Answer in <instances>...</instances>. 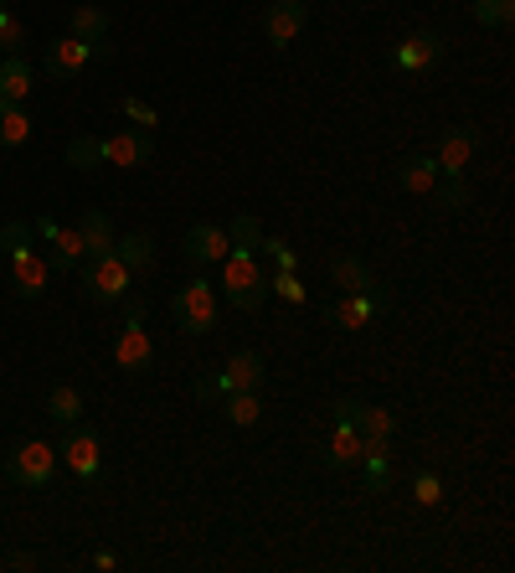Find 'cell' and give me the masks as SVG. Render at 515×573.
<instances>
[{
    "label": "cell",
    "instance_id": "cell-1",
    "mask_svg": "<svg viewBox=\"0 0 515 573\" xmlns=\"http://www.w3.org/2000/svg\"><path fill=\"white\" fill-rule=\"evenodd\" d=\"M222 289H227V300L237 305V310H264L268 300V274L258 269V258L253 254H227L222 258Z\"/></svg>",
    "mask_w": 515,
    "mask_h": 573
},
{
    "label": "cell",
    "instance_id": "cell-2",
    "mask_svg": "<svg viewBox=\"0 0 515 573\" xmlns=\"http://www.w3.org/2000/svg\"><path fill=\"white\" fill-rule=\"evenodd\" d=\"M171 316L186 336H212L217 331V289L206 285V279H192V285H181L171 295Z\"/></svg>",
    "mask_w": 515,
    "mask_h": 573
},
{
    "label": "cell",
    "instance_id": "cell-3",
    "mask_svg": "<svg viewBox=\"0 0 515 573\" xmlns=\"http://www.w3.org/2000/svg\"><path fill=\"white\" fill-rule=\"evenodd\" d=\"M78 279H83V289H89V300H99V305H119L124 295H130V269L119 264V254L89 258Z\"/></svg>",
    "mask_w": 515,
    "mask_h": 573
},
{
    "label": "cell",
    "instance_id": "cell-4",
    "mask_svg": "<svg viewBox=\"0 0 515 573\" xmlns=\"http://www.w3.org/2000/svg\"><path fill=\"white\" fill-rule=\"evenodd\" d=\"M52 470H58V444H42V439L21 444V450L6 460V475H11L16 485H27V491L52 481Z\"/></svg>",
    "mask_w": 515,
    "mask_h": 573
},
{
    "label": "cell",
    "instance_id": "cell-5",
    "mask_svg": "<svg viewBox=\"0 0 515 573\" xmlns=\"http://www.w3.org/2000/svg\"><path fill=\"white\" fill-rule=\"evenodd\" d=\"M443 58V37L439 31H412L408 42H398L387 52V62L398 68V73H433Z\"/></svg>",
    "mask_w": 515,
    "mask_h": 573
},
{
    "label": "cell",
    "instance_id": "cell-6",
    "mask_svg": "<svg viewBox=\"0 0 515 573\" xmlns=\"http://www.w3.org/2000/svg\"><path fill=\"white\" fill-rule=\"evenodd\" d=\"M480 151V130L474 124H454V130H443L439 135V155H433V166L439 176H464V166L474 161Z\"/></svg>",
    "mask_w": 515,
    "mask_h": 573
},
{
    "label": "cell",
    "instance_id": "cell-7",
    "mask_svg": "<svg viewBox=\"0 0 515 573\" xmlns=\"http://www.w3.org/2000/svg\"><path fill=\"white\" fill-rule=\"evenodd\" d=\"M114 362H119V372H130V378H140V372L155 367V347H150V336H145V320H124V331H119V341H114Z\"/></svg>",
    "mask_w": 515,
    "mask_h": 573
},
{
    "label": "cell",
    "instance_id": "cell-8",
    "mask_svg": "<svg viewBox=\"0 0 515 573\" xmlns=\"http://www.w3.org/2000/svg\"><path fill=\"white\" fill-rule=\"evenodd\" d=\"M58 460L73 470V475L93 481V475H99V434L83 429V423H73V429L62 434V444H58Z\"/></svg>",
    "mask_w": 515,
    "mask_h": 573
},
{
    "label": "cell",
    "instance_id": "cell-9",
    "mask_svg": "<svg viewBox=\"0 0 515 573\" xmlns=\"http://www.w3.org/2000/svg\"><path fill=\"white\" fill-rule=\"evenodd\" d=\"M150 155H155V130H119L114 140H103V161L109 166H124V171H134V166H145Z\"/></svg>",
    "mask_w": 515,
    "mask_h": 573
},
{
    "label": "cell",
    "instance_id": "cell-10",
    "mask_svg": "<svg viewBox=\"0 0 515 573\" xmlns=\"http://www.w3.org/2000/svg\"><path fill=\"white\" fill-rule=\"evenodd\" d=\"M305 27H309V6H305V0H274V6L264 11V31H268V42L279 47V52L295 42Z\"/></svg>",
    "mask_w": 515,
    "mask_h": 573
},
{
    "label": "cell",
    "instance_id": "cell-11",
    "mask_svg": "<svg viewBox=\"0 0 515 573\" xmlns=\"http://www.w3.org/2000/svg\"><path fill=\"white\" fill-rule=\"evenodd\" d=\"M93 52H99V47L78 42V37H58V42H47V58H42V62H47V73H52V78L73 83V78L93 62Z\"/></svg>",
    "mask_w": 515,
    "mask_h": 573
},
{
    "label": "cell",
    "instance_id": "cell-12",
    "mask_svg": "<svg viewBox=\"0 0 515 573\" xmlns=\"http://www.w3.org/2000/svg\"><path fill=\"white\" fill-rule=\"evenodd\" d=\"M392 310V300H371V295H340L325 316L336 320L340 331H367L371 326V316H387Z\"/></svg>",
    "mask_w": 515,
    "mask_h": 573
},
{
    "label": "cell",
    "instance_id": "cell-13",
    "mask_svg": "<svg viewBox=\"0 0 515 573\" xmlns=\"http://www.w3.org/2000/svg\"><path fill=\"white\" fill-rule=\"evenodd\" d=\"M217 378H222V398H227V392H258L268 372H264V357H258V351H233Z\"/></svg>",
    "mask_w": 515,
    "mask_h": 573
},
{
    "label": "cell",
    "instance_id": "cell-14",
    "mask_svg": "<svg viewBox=\"0 0 515 573\" xmlns=\"http://www.w3.org/2000/svg\"><path fill=\"white\" fill-rule=\"evenodd\" d=\"M47 258H37V248H27V254H11V289L21 295V300H42L47 295Z\"/></svg>",
    "mask_w": 515,
    "mask_h": 573
},
{
    "label": "cell",
    "instance_id": "cell-15",
    "mask_svg": "<svg viewBox=\"0 0 515 573\" xmlns=\"http://www.w3.org/2000/svg\"><path fill=\"white\" fill-rule=\"evenodd\" d=\"M227 254H233V248H227V227L196 223L192 233H186V258H192V264H222Z\"/></svg>",
    "mask_w": 515,
    "mask_h": 573
},
{
    "label": "cell",
    "instance_id": "cell-16",
    "mask_svg": "<svg viewBox=\"0 0 515 573\" xmlns=\"http://www.w3.org/2000/svg\"><path fill=\"white\" fill-rule=\"evenodd\" d=\"M325 465H330V470L361 465V434H356V423L336 419V429H330V444H325Z\"/></svg>",
    "mask_w": 515,
    "mask_h": 573
},
{
    "label": "cell",
    "instance_id": "cell-17",
    "mask_svg": "<svg viewBox=\"0 0 515 573\" xmlns=\"http://www.w3.org/2000/svg\"><path fill=\"white\" fill-rule=\"evenodd\" d=\"M78 238H83V254H89V258L114 254V223H109V212H103V207H89V212H83V223H78Z\"/></svg>",
    "mask_w": 515,
    "mask_h": 573
},
{
    "label": "cell",
    "instance_id": "cell-18",
    "mask_svg": "<svg viewBox=\"0 0 515 573\" xmlns=\"http://www.w3.org/2000/svg\"><path fill=\"white\" fill-rule=\"evenodd\" d=\"M398 186L412 196H428L439 192V166H433V155H402L398 161Z\"/></svg>",
    "mask_w": 515,
    "mask_h": 573
},
{
    "label": "cell",
    "instance_id": "cell-19",
    "mask_svg": "<svg viewBox=\"0 0 515 573\" xmlns=\"http://www.w3.org/2000/svg\"><path fill=\"white\" fill-rule=\"evenodd\" d=\"M330 279H336V285L346 289V295H371V289H377L371 269H367V264H361L356 254H340L336 264H330Z\"/></svg>",
    "mask_w": 515,
    "mask_h": 573
},
{
    "label": "cell",
    "instance_id": "cell-20",
    "mask_svg": "<svg viewBox=\"0 0 515 573\" xmlns=\"http://www.w3.org/2000/svg\"><path fill=\"white\" fill-rule=\"evenodd\" d=\"M109 31H114L109 11H99V6H78V11H73V31H68V37H78V42H89V47H103V42H109Z\"/></svg>",
    "mask_w": 515,
    "mask_h": 573
},
{
    "label": "cell",
    "instance_id": "cell-21",
    "mask_svg": "<svg viewBox=\"0 0 515 573\" xmlns=\"http://www.w3.org/2000/svg\"><path fill=\"white\" fill-rule=\"evenodd\" d=\"M0 99H6V104H27V99H31L27 58H6V62H0Z\"/></svg>",
    "mask_w": 515,
    "mask_h": 573
},
{
    "label": "cell",
    "instance_id": "cell-22",
    "mask_svg": "<svg viewBox=\"0 0 515 573\" xmlns=\"http://www.w3.org/2000/svg\"><path fill=\"white\" fill-rule=\"evenodd\" d=\"M114 254H119V264H124L130 274H140V269L155 264V238H150V233H130V238L114 243Z\"/></svg>",
    "mask_w": 515,
    "mask_h": 573
},
{
    "label": "cell",
    "instance_id": "cell-23",
    "mask_svg": "<svg viewBox=\"0 0 515 573\" xmlns=\"http://www.w3.org/2000/svg\"><path fill=\"white\" fill-rule=\"evenodd\" d=\"M27 140H31V114L21 104H6V99H0V145L16 151V145H27Z\"/></svg>",
    "mask_w": 515,
    "mask_h": 573
},
{
    "label": "cell",
    "instance_id": "cell-24",
    "mask_svg": "<svg viewBox=\"0 0 515 573\" xmlns=\"http://www.w3.org/2000/svg\"><path fill=\"white\" fill-rule=\"evenodd\" d=\"M78 258H83V238H78V227H58V238H52V254H47V269L73 274Z\"/></svg>",
    "mask_w": 515,
    "mask_h": 573
},
{
    "label": "cell",
    "instance_id": "cell-25",
    "mask_svg": "<svg viewBox=\"0 0 515 573\" xmlns=\"http://www.w3.org/2000/svg\"><path fill=\"white\" fill-rule=\"evenodd\" d=\"M47 419L62 423V429H73V423L83 419V398H78L68 382H62V388H52V392H47Z\"/></svg>",
    "mask_w": 515,
    "mask_h": 573
},
{
    "label": "cell",
    "instance_id": "cell-26",
    "mask_svg": "<svg viewBox=\"0 0 515 573\" xmlns=\"http://www.w3.org/2000/svg\"><path fill=\"white\" fill-rule=\"evenodd\" d=\"M258 243H264V223H258L253 212H243V217L227 227V248H233V254H258Z\"/></svg>",
    "mask_w": 515,
    "mask_h": 573
},
{
    "label": "cell",
    "instance_id": "cell-27",
    "mask_svg": "<svg viewBox=\"0 0 515 573\" xmlns=\"http://www.w3.org/2000/svg\"><path fill=\"white\" fill-rule=\"evenodd\" d=\"M222 408H227V423H237V429H253V423L264 419L258 392H227V398H222Z\"/></svg>",
    "mask_w": 515,
    "mask_h": 573
},
{
    "label": "cell",
    "instance_id": "cell-28",
    "mask_svg": "<svg viewBox=\"0 0 515 573\" xmlns=\"http://www.w3.org/2000/svg\"><path fill=\"white\" fill-rule=\"evenodd\" d=\"M68 166H78V171L103 166V140L99 135H73L68 140Z\"/></svg>",
    "mask_w": 515,
    "mask_h": 573
},
{
    "label": "cell",
    "instance_id": "cell-29",
    "mask_svg": "<svg viewBox=\"0 0 515 573\" xmlns=\"http://www.w3.org/2000/svg\"><path fill=\"white\" fill-rule=\"evenodd\" d=\"M474 21H480V27H511L515 0H474Z\"/></svg>",
    "mask_w": 515,
    "mask_h": 573
},
{
    "label": "cell",
    "instance_id": "cell-30",
    "mask_svg": "<svg viewBox=\"0 0 515 573\" xmlns=\"http://www.w3.org/2000/svg\"><path fill=\"white\" fill-rule=\"evenodd\" d=\"M21 47H27V21H21V16H0V52H6V58H21Z\"/></svg>",
    "mask_w": 515,
    "mask_h": 573
},
{
    "label": "cell",
    "instance_id": "cell-31",
    "mask_svg": "<svg viewBox=\"0 0 515 573\" xmlns=\"http://www.w3.org/2000/svg\"><path fill=\"white\" fill-rule=\"evenodd\" d=\"M31 243H37L31 223H6V227H0V248H6V258H11V254H27Z\"/></svg>",
    "mask_w": 515,
    "mask_h": 573
},
{
    "label": "cell",
    "instance_id": "cell-32",
    "mask_svg": "<svg viewBox=\"0 0 515 573\" xmlns=\"http://www.w3.org/2000/svg\"><path fill=\"white\" fill-rule=\"evenodd\" d=\"M268 289H279V295H284V300H289V305H305V300H309L295 269H274V274H268Z\"/></svg>",
    "mask_w": 515,
    "mask_h": 573
},
{
    "label": "cell",
    "instance_id": "cell-33",
    "mask_svg": "<svg viewBox=\"0 0 515 573\" xmlns=\"http://www.w3.org/2000/svg\"><path fill=\"white\" fill-rule=\"evenodd\" d=\"M439 497H443V481L433 475V470H423V475L412 481V501H418V507H433Z\"/></svg>",
    "mask_w": 515,
    "mask_h": 573
},
{
    "label": "cell",
    "instance_id": "cell-34",
    "mask_svg": "<svg viewBox=\"0 0 515 573\" xmlns=\"http://www.w3.org/2000/svg\"><path fill=\"white\" fill-rule=\"evenodd\" d=\"M443 207L449 212L470 207V186H464V176H443Z\"/></svg>",
    "mask_w": 515,
    "mask_h": 573
},
{
    "label": "cell",
    "instance_id": "cell-35",
    "mask_svg": "<svg viewBox=\"0 0 515 573\" xmlns=\"http://www.w3.org/2000/svg\"><path fill=\"white\" fill-rule=\"evenodd\" d=\"M367 465V491L377 497V491H387V481H392V470H387V454H371V460H361Z\"/></svg>",
    "mask_w": 515,
    "mask_h": 573
},
{
    "label": "cell",
    "instance_id": "cell-36",
    "mask_svg": "<svg viewBox=\"0 0 515 573\" xmlns=\"http://www.w3.org/2000/svg\"><path fill=\"white\" fill-rule=\"evenodd\" d=\"M124 120H134L140 130H155V124H161V120H155V109H150L145 99H134V93L124 99Z\"/></svg>",
    "mask_w": 515,
    "mask_h": 573
},
{
    "label": "cell",
    "instance_id": "cell-37",
    "mask_svg": "<svg viewBox=\"0 0 515 573\" xmlns=\"http://www.w3.org/2000/svg\"><path fill=\"white\" fill-rule=\"evenodd\" d=\"M258 248H264V254L274 258V264H279V269H299L295 248H289V243H284V238H264V243H258Z\"/></svg>",
    "mask_w": 515,
    "mask_h": 573
},
{
    "label": "cell",
    "instance_id": "cell-38",
    "mask_svg": "<svg viewBox=\"0 0 515 573\" xmlns=\"http://www.w3.org/2000/svg\"><path fill=\"white\" fill-rule=\"evenodd\" d=\"M192 392H196V403H217V398H222V378H196Z\"/></svg>",
    "mask_w": 515,
    "mask_h": 573
},
{
    "label": "cell",
    "instance_id": "cell-39",
    "mask_svg": "<svg viewBox=\"0 0 515 573\" xmlns=\"http://www.w3.org/2000/svg\"><path fill=\"white\" fill-rule=\"evenodd\" d=\"M145 295H124V320H145Z\"/></svg>",
    "mask_w": 515,
    "mask_h": 573
},
{
    "label": "cell",
    "instance_id": "cell-40",
    "mask_svg": "<svg viewBox=\"0 0 515 573\" xmlns=\"http://www.w3.org/2000/svg\"><path fill=\"white\" fill-rule=\"evenodd\" d=\"M6 569H16V573H31V569H37V553H11V559H6Z\"/></svg>",
    "mask_w": 515,
    "mask_h": 573
},
{
    "label": "cell",
    "instance_id": "cell-41",
    "mask_svg": "<svg viewBox=\"0 0 515 573\" xmlns=\"http://www.w3.org/2000/svg\"><path fill=\"white\" fill-rule=\"evenodd\" d=\"M0 16H6V0H0Z\"/></svg>",
    "mask_w": 515,
    "mask_h": 573
},
{
    "label": "cell",
    "instance_id": "cell-42",
    "mask_svg": "<svg viewBox=\"0 0 515 573\" xmlns=\"http://www.w3.org/2000/svg\"><path fill=\"white\" fill-rule=\"evenodd\" d=\"M0 569H6V559H0Z\"/></svg>",
    "mask_w": 515,
    "mask_h": 573
}]
</instances>
